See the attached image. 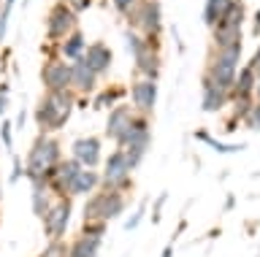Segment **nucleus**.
Returning a JSON list of instances; mask_svg holds the SVG:
<instances>
[{"instance_id":"nucleus-51","label":"nucleus","mask_w":260,"mask_h":257,"mask_svg":"<svg viewBox=\"0 0 260 257\" xmlns=\"http://www.w3.org/2000/svg\"><path fill=\"white\" fill-rule=\"evenodd\" d=\"M233 3H244V0H233Z\"/></svg>"},{"instance_id":"nucleus-36","label":"nucleus","mask_w":260,"mask_h":257,"mask_svg":"<svg viewBox=\"0 0 260 257\" xmlns=\"http://www.w3.org/2000/svg\"><path fill=\"white\" fill-rule=\"evenodd\" d=\"M22 176H24V163H22V160L14 155V157H11V176H8V181L16 184V181L22 179Z\"/></svg>"},{"instance_id":"nucleus-30","label":"nucleus","mask_w":260,"mask_h":257,"mask_svg":"<svg viewBox=\"0 0 260 257\" xmlns=\"http://www.w3.org/2000/svg\"><path fill=\"white\" fill-rule=\"evenodd\" d=\"M255 98H231V119L236 122H247V117L252 114Z\"/></svg>"},{"instance_id":"nucleus-39","label":"nucleus","mask_w":260,"mask_h":257,"mask_svg":"<svg viewBox=\"0 0 260 257\" xmlns=\"http://www.w3.org/2000/svg\"><path fill=\"white\" fill-rule=\"evenodd\" d=\"M62 3L68 6V9H73V11H76V14H81V11H87L89 6L95 3V0H62Z\"/></svg>"},{"instance_id":"nucleus-13","label":"nucleus","mask_w":260,"mask_h":257,"mask_svg":"<svg viewBox=\"0 0 260 257\" xmlns=\"http://www.w3.org/2000/svg\"><path fill=\"white\" fill-rule=\"evenodd\" d=\"M133 117H136V111L130 108V103H119V106H114L109 111V117H106V138L114 141V143H119L122 138H125V133H127L130 122H133Z\"/></svg>"},{"instance_id":"nucleus-15","label":"nucleus","mask_w":260,"mask_h":257,"mask_svg":"<svg viewBox=\"0 0 260 257\" xmlns=\"http://www.w3.org/2000/svg\"><path fill=\"white\" fill-rule=\"evenodd\" d=\"M98 79L101 76H95V70L84 62V57L71 62V90L79 98H87V95H92L98 90Z\"/></svg>"},{"instance_id":"nucleus-22","label":"nucleus","mask_w":260,"mask_h":257,"mask_svg":"<svg viewBox=\"0 0 260 257\" xmlns=\"http://www.w3.org/2000/svg\"><path fill=\"white\" fill-rule=\"evenodd\" d=\"M101 244H103V238L81 236V233H79L73 241H68V257H98Z\"/></svg>"},{"instance_id":"nucleus-4","label":"nucleus","mask_w":260,"mask_h":257,"mask_svg":"<svg viewBox=\"0 0 260 257\" xmlns=\"http://www.w3.org/2000/svg\"><path fill=\"white\" fill-rule=\"evenodd\" d=\"M149 143H152L149 117L136 114V117H133V122H130V127H127V133H125V138H122V141L117 143V149L125 152L130 171H136V168L144 163L146 152H149Z\"/></svg>"},{"instance_id":"nucleus-18","label":"nucleus","mask_w":260,"mask_h":257,"mask_svg":"<svg viewBox=\"0 0 260 257\" xmlns=\"http://www.w3.org/2000/svg\"><path fill=\"white\" fill-rule=\"evenodd\" d=\"M84 52H87V35L81 33V30H73L65 41L57 44V57L65 60V62H73V60L84 57Z\"/></svg>"},{"instance_id":"nucleus-3","label":"nucleus","mask_w":260,"mask_h":257,"mask_svg":"<svg viewBox=\"0 0 260 257\" xmlns=\"http://www.w3.org/2000/svg\"><path fill=\"white\" fill-rule=\"evenodd\" d=\"M241 49H244V44H233V46H225V49H209L206 54V70L203 74L228 92L233 90L236 74H239Z\"/></svg>"},{"instance_id":"nucleus-46","label":"nucleus","mask_w":260,"mask_h":257,"mask_svg":"<svg viewBox=\"0 0 260 257\" xmlns=\"http://www.w3.org/2000/svg\"><path fill=\"white\" fill-rule=\"evenodd\" d=\"M252 98H255V103H260V70H257V82H255V95H252Z\"/></svg>"},{"instance_id":"nucleus-37","label":"nucleus","mask_w":260,"mask_h":257,"mask_svg":"<svg viewBox=\"0 0 260 257\" xmlns=\"http://www.w3.org/2000/svg\"><path fill=\"white\" fill-rule=\"evenodd\" d=\"M166 200H168V192H160L157 200H154V206H152V222H154V225L160 222V216H162V206H166Z\"/></svg>"},{"instance_id":"nucleus-35","label":"nucleus","mask_w":260,"mask_h":257,"mask_svg":"<svg viewBox=\"0 0 260 257\" xmlns=\"http://www.w3.org/2000/svg\"><path fill=\"white\" fill-rule=\"evenodd\" d=\"M0 141L6 149H14V122H8V119L0 122Z\"/></svg>"},{"instance_id":"nucleus-33","label":"nucleus","mask_w":260,"mask_h":257,"mask_svg":"<svg viewBox=\"0 0 260 257\" xmlns=\"http://www.w3.org/2000/svg\"><path fill=\"white\" fill-rule=\"evenodd\" d=\"M106 228L109 222H81V236H95V238H103L106 236Z\"/></svg>"},{"instance_id":"nucleus-50","label":"nucleus","mask_w":260,"mask_h":257,"mask_svg":"<svg viewBox=\"0 0 260 257\" xmlns=\"http://www.w3.org/2000/svg\"><path fill=\"white\" fill-rule=\"evenodd\" d=\"M27 3H32V0H22V6H27Z\"/></svg>"},{"instance_id":"nucleus-49","label":"nucleus","mask_w":260,"mask_h":257,"mask_svg":"<svg viewBox=\"0 0 260 257\" xmlns=\"http://www.w3.org/2000/svg\"><path fill=\"white\" fill-rule=\"evenodd\" d=\"M0 200H3V179H0Z\"/></svg>"},{"instance_id":"nucleus-7","label":"nucleus","mask_w":260,"mask_h":257,"mask_svg":"<svg viewBox=\"0 0 260 257\" xmlns=\"http://www.w3.org/2000/svg\"><path fill=\"white\" fill-rule=\"evenodd\" d=\"M44 27H46V41L60 44L73 33V30H79V14L73 9H68L62 0H54V3L49 6V11H46Z\"/></svg>"},{"instance_id":"nucleus-42","label":"nucleus","mask_w":260,"mask_h":257,"mask_svg":"<svg viewBox=\"0 0 260 257\" xmlns=\"http://www.w3.org/2000/svg\"><path fill=\"white\" fill-rule=\"evenodd\" d=\"M247 65H249L252 70H255V74H257V70H260V46H257V49H255V54H252V60L247 62Z\"/></svg>"},{"instance_id":"nucleus-32","label":"nucleus","mask_w":260,"mask_h":257,"mask_svg":"<svg viewBox=\"0 0 260 257\" xmlns=\"http://www.w3.org/2000/svg\"><path fill=\"white\" fill-rule=\"evenodd\" d=\"M36 257H68V241L60 238V241H49L46 249Z\"/></svg>"},{"instance_id":"nucleus-11","label":"nucleus","mask_w":260,"mask_h":257,"mask_svg":"<svg viewBox=\"0 0 260 257\" xmlns=\"http://www.w3.org/2000/svg\"><path fill=\"white\" fill-rule=\"evenodd\" d=\"M41 84H44V92L71 90V62H65L60 57L44 60V65H41Z\"/></svg>"},{"instance_id":"nucleus-10","label":"nucleus","mask_w":260,"mask_h":257,"mask_svg":"<svg viewBox=\"0 0 260 257\" xmlns=\"http://www.w3.org/2000/svg\"><path fill=\"white\" fill-rule=\"evenodd\" d=\"M127 95H130V108H133L136 114H141V117L154 114V106H157V82H154V79L136 76Z\"/></svg>"},{"instance_id":"nucleus-20","label":"nucleus","mask_w":260,"mask_h":257,"mask_svg":"<svg viewBox=\"0 0 260 257\" xmlns=\"http://www.w3.org/2000/svg\"><path fill=\"white\" fill-rule=\"evenodd\" d=\"M106 200H109V190H95L92 195L84 200V222H106Z\"/></svg>"},{"instance_id":"nucleus-28","label":"nucleus","mask_w":260,"mask_h":257,"mask_svg":"<svg viewBox=\"0 0 260 257\" xmlns=\"http://www.w3.org/2000/svg\"><path fill=\"white\" fill-rule=\"evenodd\" d=\"M125 208H127V195H125V192L109 190V200H106V222L122 216V214H125Z\"/></svg>"},{"instance_id":"nucleus-44","label":"nucleus","mask_w":260,"mask_h":257,"mask_svg":"<svg viewBox=\"0 0 260 257\" xmlns=\"http://www.w3.org/2000/svg\"><path fill=\"white\" fill-rule=\"evenodd\" d=\"M24 119H27V111H19V117H16V122H14V130H22V127H24Z\"/></svg>"},{"instance_id":"nucleus-9","label":"nucleus","mask_w":260,"mask_h":257,"mask_svg":"<svg viewBox=\"0 0 260 257\" xmlns=\"http://www.w3.org/2000/svg\"><path fill=\"white\" fill-rule=\"evenodd\" d=\"M79 171H81V165L76 163V160H73V157H62L60 163L52 168V171L44 173V181H46L49 192H52L57 200H60V198H68L71 184H73V179L79 176Z\"/></svg>"},{"instance_id":"nucleus-26","label":"nucleus","mask_w":260,"mask_h":257,"mask_svg":"<svg viewBox=\"0 0 260 257\" xmlns=\"http://www.w3.org/2000/svg\"><path fill=\"white\" fill-rule=\"evenodd\" d=\"M231 6H233V0H206L203 3V25L209 30L217 27L225 19V14L231 11Z\"/></svg>"},{"instance_id":"nucleus-34","label":"nucleus","mask_w":260,"mask_h":257,"mask_svg":"<svg viewBox=\"0 0 260 257\" xmlns=\"http://www.w3.org/2000/svg\"><path fill=\"white\" fill-rule=\"evenodd\" d=\"M144 216H146V200H141V203H138V208L133 211V216H130V219L125 222V230L130 233V230H136L138 225L144 222Z\"/></svg>"},{"instance_id":"nucleus-1","label":"nucleus","mask_w":260,"mask_h":257,"mask_svg":"<svg viewBox=\"0 0 260 257\" xmlns=\"http://www.w3.org/2000/svg\"><path fill=\"white\" fill-rule=\"evenodd\" d=\"M79 103V95L73 90H62V92H44L36 103V111H32V119H36V127L38 133H46V135H54L60 133L68 119L73 114Z\"/></svg>"},{"instance_id":"nucleus-6","label":"nucleus","mask_w":260,"mask_h":257,"mask_svg":"<svg viewBox=\"0 0 260 257\" xmlns=\"http://www.w3.org/2000/svg\"><path fill=\"white\" fill-rule=\"evenodd\" d=\"M101 187L103 190H117L127 192L133 190V171L127 165V157L122 149L109 152V157H103V171H101Z\"/></svg>"},{"instance_id":"nucleus-24","label":"nucleus","mask_w":260,"mask_h":257,"mask_svg":"<svg viewBox=\"0 0 260 257\" xmlns=\"http://www.w3.org/2000/svg\"><path fill=\"white\" fill-rule=\"evenodd\" d=\"M255 82H257V74H255V70H252L249 65H241L239 74H236L231 98H252V95H255Z\"/></svg>"},{"instance_id":"nucleus-16","label":"nucleus","mask_w":260,"mask_h":257,"mask_svg":"<svg viewBox=\"0 0 260 257\" xmlns=\"http://www.w3.org/2000/svg\"><path fill=\"white\" fill-rule=\"evenodd\" d=\"M84 62L95 70V76H106L114 65V52L106 41H92L87 44V52H84Z\"/></svg>"},{"instance_id":"nucleus-43","label":"nucleus","mask_w":260,"mask_h":257,"mask_svg":"<svg viewBox=\"0 0 260 257\" xmlns=\"http://www.w3.org/2000/svg\"><path fill=\"white\" fill-rule=\"evenodd\" d=\"M252 35L260 38V9L255 11V17H252Z\"/></svg>"},{"instance_id":"nucleus-21","label":"nucleus","mask_w":260,"mask_h":257,"mask_svg":"<svg viewBox=\"0 0 260 257\" xmlns=\"http://www.w3.org/2000/svg\"><path fill=\"white\" fill-rule=\"evenodd\" d=\"M30 187H32V192H30V206H32V214H36L38 219H41V216H44V214L49 211V208L54 206V200H57V198L52 195V192H49L46 181H36V184H30Z\"/></svg>"},{"instance_id":"nucleus-31","label":"nucleus","mask_w":260,"mask_h":257,"mask_svg":"<svg viewBox=\"0 0 260 257\" xmlns=\"http://www.w3.org/2000/svg\"><path fill=\"white\" fill-rule=\"evenodd\" d=\"M244 22H247V9H244V3H233L231 11L225 14V19L219 22V25H228V27H244Z\"/></svg>"},{"instance_id":"nucleus-27","label":"nucleus","mask_w":260,"mask_h":257,"mask_svg":"<svg viewBox=\"0 0 260 257\" xmlns=\"http://www.w3.org/2000/svg\"><path fill=\"white\" fill-rule=\"evenodd\" d=\"M195 141H203L206 146L214 149L217 155H236V152H244V149H247V143H225V141L211 138L206 130H198V133H195Z\"/></svg>"},{"instance_id":"nucleus-38","label":"nucleus","mask_w":260,"mask_h":257,"mask_svg":"<svg viewBox=\"0 0 260 257\" xmlns=\"http://www.w3.org/2000/svg\"><path fill=\"white\" fill-rule=\"evenodd\" d=\"M249 127V130H260V103H255V106H252V114L247 117V122H244Z\"/></svg>"},{"instance_id":"nucleus-40","label":"nucleus","mask_w":260,"mask_h":257,"mask_svg":"<svg viewBox=\"0 0 260 257\" xmlns=\"http://www.w3.org/2000/svg\"><path fill=\"white\" fill-rule=\"evenodd\" d=\"M138 3V0H111V6H114V11L117 14H122V17H125V14L133 9V6Z\"/></svg>"},{"instance_id":"nucleus-2","label":"nucleus","mask_w":260,"mask_h":257,"mask_svg":"<svg viewBox=\"0 0 260 257\" xmlns=\"http://www.w3.org/2000/svg\"><path fill=\"white\" fill-rule=\"evenodd\" d=\"M62 157H65L62 155V143L57 141L54 135L38 133L36 141H32L30 149H27V157H24V179H27L30 184L44 181V173L52 171Z\"/></svg>"},{"instance_id":"nucleus-8","label":"nucleus","mask_w":260,"mask_h":257,"mask_svg":"<svg viewBox=\"0 0 260 257\" xmlns=\"http://www.w3.org/2000/svg\"><path fill=\"white\" fill-rule=\"evenodd\" d=\"M71 214H73V200L71 198H60L54 200V206L41 216V228L49 241H60L65 238V230L71 225Z\"/></svg>"},{"instance_id":"nucleus-5","label":"nucleus","mask_w":260,"mask_h":257,"mask_svg":"<svg viewBox=\"0 0 260 257\" xmlns=\"http://www.w3.org/2000/svg\"><path fill=\"white\" fill-rule=\"evenodd\" d=\"M127 30H136L146 38H160L162 35V9L160 0H138V3L125 14Z\"/></svg>"},{"instance_id":"nucleus-25","label":"nucleus","mask_w":260,"mask_h":257,"mask_svg":"<svg viewBox=\"0 0 260 257\" xmlns=\"http://www.w3.org/2000/svg\"><path fill=\"white\" fill-rule=\"evenodd\" d=\"M241 41H244V27H228V25L211 27V49H225V46Z\"/></svg>"},{"instance_id":"nucleus-19","label":"nucleus","mask_w":260,"mask_h":257,"mask_svg":"<svg viewBox=\"0 0 260 257\" xmlns=\"http://www.w3.org/2000/svg\"><path fill=\"white\" fill-rule=\"evenodd\" d=\"M136 62V76H141V79H154L157 82L160 79V70H162V54L157 49H146Z\"/></svg>"},{"instance_id":"nucleus-48","label":"nucleus","mask_w":260,"mask_h":257,"mask_svg":"<svg viewBox=\"0 0 260 257\" xmlns=\"http://www.w3.org/2000/svg\"><path fill=\"white\" fill-rule=\"evenodd\" d=\"M3 6H6V9H14V6H16V0H3Z\"/></svg>"},{"instance_id":"nucleus-41","label":"nucleus","mask_w":260,"mask_h":257,"mask_svg":"<svg viewBox=\"0 0 260 257\" xmlns=\"http://www.w3.org/2000/svg\"><path fill=\"white\" fill-rule=\"evenodd\" d=\"M8 17H11V9H0V41H6V30H8Z\"/></svg>"},{"instance_id":"nucleus-17","label":"nucleus","mask_w":260,"mask_h":257,"mask_svg":"<svg viewBox=\"0 0 260 257\" xmlns=\"http://www.w3.org/2000/svg\"><path fill=\"white\" fill-rule=\"evenodd\" d=\"M95 190H101V171L98 168H81L79 176L73 179L71 184V192H68V198H89Z\"/></svg>"},{"instance_id":"nucleus-45","label":"nucleus","mask_w":260,"mask_h":257,"mask_svg":"<svg viewBox=\"0 0 260 257\" xmlns=\"http://www.w3.org/2000/svg\"><path fill=\"white\" fill-rule=\"evenodd\" d=\"M8 111V95H0V117H6Z\"/></svg>"},{"instance_id":"nucleus-12","label":"nucleus","mask_w":260,"mask_h":257,"mask_svg":"<svg viewBox=\"0 0 260 257\" xmlns=\"http://www.w3.org/2000/svg\"><path fill=\"white\" fill-rule=\"evenodd\" d=\"M71 157L81 168H98L103 163V141L98 135H79L71 143Z\"/></svg>"},{"instance_id":"nucleus-23","label":"nucleus","mask_w":260,"mask_h":257,"mask_svg":"<svg viewBox=\"0 0 260 257\" xmlns=\"http://www.w3.org/2000/svg\"><path fill=\"white\" fill-rule=\"evenodd\" d=\"M125 95H127V90H125V87H119V84L103 87V90L95 95L92 108H95V111H111L114 106H119V103L125 100Z\"/></svg>"},{"instance_id":"nucleus-29","label":"nucleus","mask_w":260,"mask_h":257,"mask_svg":"<svg viewBox=\"0 0 260 257\" xmlns=\"http://www.w3.org/2000/svg\"><path fill=\"white\" fill-rule=\"evenodd\" d=\"M125 46H127V52H130V57H133V60H138L146 49H152L149 41H146L141 33H136V30H127V33H125Z\"/></svg>"},{"instance_id":"nucleus-47","label":"nucleus","mask_w":260,"mask_h":257,"mask_svg":"<svg viewBox=\"0 0 260 257\" xmlns=\"http://www.w3.org/2000/svg\"><path fill=\"white\" fill-rule=\"evenodd\" d=\"M171 252H174V241H171V244L162 249V257H171Z\"/></svg>"},{"instance_id":"nucleus-14","label":"nucleus","mask_w":260,"mask_h":257,"mask_svg":"<svg viewBox=\"0 0 260 257\" xmlns=\"http://www.w3.org/2000/svg\"><path fill=\"white\" fill-rule=\"evenodd\" d=\"M225 106H231V92L217 87L211 79L203 74L201 76V108L206 114H219Z\"/></svg>"}]
</instances>
